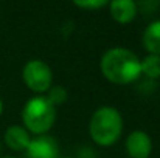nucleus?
<instances>
[{
  "label": "nucleus",
  "instance_id": "1",
  "mask_svg": "<svg viewBox=\"0 0 160 158\" xmlns=\"http://www.w3.org/2000/svg\"><path fill=\"white\" fill-rule=\"evenodd\" d=\"M100 70L109 82L117 85L132 84L142 76L138 56L124 47L109 48L100 60Z\"/></svg>",
  "mask_w": 160,
  "mask_h": 158
},
{
  "label": "nucleus",
  "instance_id": "2",
  "mask_svg": "<svg viewBox=\"0 0 160 158\" xmlns=\"http://www.w3.org/2000/svg\"><path fill=\"white\" fill-rule=\"evenodd\" d=\"M89 133L92 141L101 147L115 144L123 133V116L120 110L112 105L97 108L89 122Z\"/></svg>",
  "mask_w": 160,
  "mask_h": 158
},
{
  "label": "nucleus",
  "instance_id": "3",
  "mask_svg": "<svg viewBox=\"0 0 160 158\" xmlns=\"http://www.w3.org/2000/svg\"><path fill=\"white\" fill-rule=\"evenodd\" d=\"M56 121V107L42 95L30 98L22 108L23 127L34 135H47Z\"/></svg>",
  "mask_w": 160,
  "mask_h": 158
},
{
  "label": "nucleus",
  "instance_id": "4",
  "mask_svg": "<svg viewBox=\"0 0 160 158\" xmlns=\"http://www.w3.org/2000/svg\"><path fill=\"white\" fill-rule=\"evenodd\" d=\"M23 84L34 93H47L53 84V71L42 59H30L22 70Z\"/></svg>",
  "mask_w": 160,
  "mask_h": 158
},
{
  "label": "nucleus",
  "instance_id": "5",
  "mask_svg": "<svg viewBox=\"0 0 160 158\" xmlns=\"http://www.w3.org/2000/svg\"><path fill=\"white\" fill-rule=\"evenodd\" d=\"M126 152L131 158H149L152 140L145 130H134L126 138Z\"/></svg>",
  "mask_w": 160,
  "mask_h": 158
},
{
  "label": "nucleus",
  "instance_id": "6",
  "mask_svg": "<svg viewBox=\"0 0 160 158\" xmlns=\"http://www.w3.org/2000/svg\"><path fill=\"white\" fill-rule=\"evenodd\" d=\"M27 158H59V147L56 140L48 135L31 138L27 151Z\"/></svg>",
  "mask_w": 160,
  "mask_h": 158
},
{
  "label": "nucleus",
  "instance_id": "7",
  "mask_svg": "<svg viewBox=\"0 0 160 158\" xmlns=\"http://www.w3.org/2000/svg\"><path fill=\"white\" fill-rule=\"evenodd\" d=\"M107 6H109V12H110L112 19L120 25L131 23L138 12L137 3L132 0H113V2L107 3Z\"/></svg>",
  "mask_w": 160,
  "mask_h": 158
},
{
  "label": "nucleus",
  "instance_id": "8",
  "mask_svg": "<svg viewBox=\"0 0 160 158\" xmlns=\"http://www.w3.org/2000/svg\"><path fill=\"white\" fill-rule=\"evenodd\" d=\"M3 140H5V144L11 151L22 152V151H27V147H28V144L31 141V133L23 126L14 124V126H9L5 130Z\"/></svg>",
  "mask_w": 160,
  "mask_h": 158
},
{
  "label": "nucleus",
  "instance_id": "9",
  "mask_svg": "<svg viewBox=\"0 0 160 158\" xmlns=\"http://www.w3.org/2000/svg\"><path fill=\"white\" fill-rule=\"evenodd\" d=\"M142 44L148 54L160 56V20L151 22L142 36Z\"/></svg>",
  "mask_w": 160,
  "mask_h": 158
},
{
  "label": "nucleus",
  "instance_id": "10",
  "mask_svg": "<svg viewBox=\"0 0 160 158\" xmlns=\"http://www.w3.org/2000/svg\"><path fill=\"white\" fill-rule=\"evenodd\" d=\"M140 70L142 74H145L149 79H159L160 78V56L148 54L143 59H140Z\"/></svg>",
  "mask_w": 160,
  "mask_h": 158
},
{
  "label": "nucleus",
  "instance_id": "11",
  "mask_svg": "<svg viewBox=\"0 0 160 158\" xmlns=\"http://www.w3.org/2000/svg\"><path fill=\"white\" fill-rule=\"evenodd\" d=\"M45 98L48 99V103L53 105V107H59V105H62L67 101L68 92L62 85H52L50 90L47 92V96Z\"/></svg>",
  "mask_w": 160,
  "mask_h": 158
},
{
  "label": "nucleus",
  "instance_id": "12",
  "mask_svg": "<svg viewBox=\"0 0 160 158\" xmlns=\"http://www.w3.org/2000/svg\"><path fill=\"white\" fill-rule=\"evenodd\" d=\"M75 6L81 8V9H87V11H97L107 6V2L104 0H89V2H75Z\"/></svg>",
  "mask_w": 160,
  "mask_h": 158
},
{
  "label": "nucleus",
  "instance_id": "13",
  "mask_svg": "<svg viewBox=\"0 0 160 158\" xmlns=\"http://www.w3.org/2000/svg\"><path fill=\"white\" fill-rule=\"evenodd\" d=\"M3 113V101H2V98H0V115Z\"/></svg>",
  "mask_w": 160,
  "mask_h": 158
},
{
  "label": "nucleus",
  "instance_id": "14",
  "mask_svg": "<svg viewBox=\"0 0 160 158\" xmlns=\"http://www.w3.org/2000/svg\"><path fill=\"white\" fill-rule=\"evenodd\" d=\"M59 158H73V157H59Z\"/></svg>",
  "mask_w": 160,
  "mask_h": 158
},
{
  "label": "nucleus",
  "instance_id": "15",
  "mask_svg": "<svg viewBox=\"0 0 160 158\" xmlns=\"http://www.w3.org/2000/svg\"><path fill=\"white\" fill-rule=\"evenodd\" d=\"M2 158H16V157H2Z\"/></svg>",
  "mask_w": 160,
  "mask_h": 158
},
{
  "label": "nucleus",
  "instance_id": "16",
  "mask_svg": "<svg viewBox=\"0 0 160 158\" xmlns=\"http://www.w3.org/2000/svg\"><path fill=\"white\" fill-rule=\"evenodd\" d=\"M0 149H2V144H0Z\"/></svg>",
  "mask_w": 160,
  "mask_h": 158
}]
</instances>
